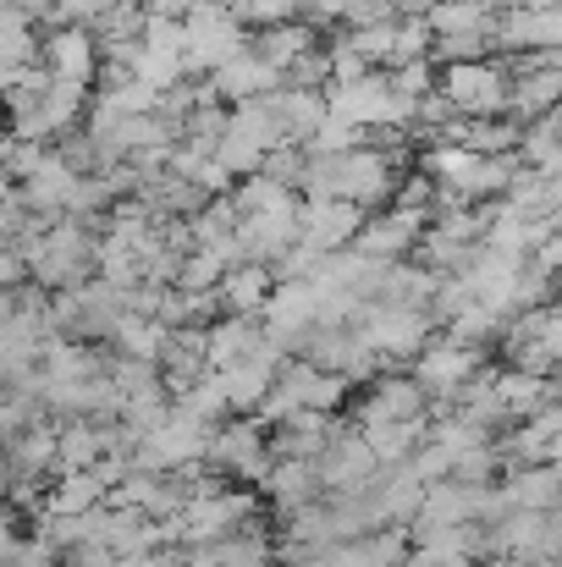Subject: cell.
<instances>
[{"instance_id": "43", "label": "cell", "mask_w": 562, "mask_h": 567, "mask_svg": "<svg viewBox=\"0 0 562 567\" xmlns=\"http://www.w3.org/2000/svg\"><path fill=\"white\" fill-rule=\"evenodd\" d=\"M348 150H365V133L359 127H348V122H337V116H326L315 133H309V144H304V155H348Z\"/></svg>"}, {"instance_id": "8", "label": "cell", "mask_w": 562, "mask_h": 567, "mask_svg": "<svg viewBox=\"0 0 562 567\" xmlns=\"http://www.w3.org/2000/svg\"><path fill=\"white\" fill-rule=\"evenodd\" d=\"M502 353H508V370H524V375H546L558 370V353H562V315L558 303H541V309H524L513 315L502 331H497Z\"/></svg>"}, {"instance_id": "3", "label": "cell", "mask_w": 562, "mask_h": 567, "mask_svg": "<svg viewBox=\"0 0 562 567\" xmlns=\"http://www.w3.org/2000/svg\"><path fill=\"white\" fill-rule=\"evenodd\" d=\"M94 276V231L72 215H55L28 259V281L39 292H67V287H83Z\"/></svg>"}, {"instance_id": "21", "label": "cell", "mask_w": 562, "mask_h": 567, "mask_svg": "<svg viewBox=\"0 0 562 567\" xmlns=\"http://www.w3.org/2000/svg\"><path fill=\"white\" fill-rule=\"evenodd\" d=\"M491 50H519V55L562 50V6H546V11H497Z\"/></svg>"}, {"instance_id": "28", "label": "cell", "mask_w": 562, "mask_h": 567, "mask_svg": "<svg viewBox=\"0 0 562 567\" xmlns=\"http://www.w3.org/2000/svg\"><path fill=\"white\" fill-rule=\"evenodd\" d=\"M265 105H270V116H276V127H282V144H309V133L326 122V94H315V89H276V94H265Z\"/></svg>"}, {"instance_id": "10", "label": "cell", "mask_w": 562, "mask_h": 567, "mask_svg": "<svg viewBox=\"0 0 562 567\" xmlns=\"http://www.w3.org/2000/svg\"><path fill=\"white\" fill-rule=\"evenodd\" d=\"M436 89L447 94L452 116H463V122H480V116H502V111H508V66L491 61V55H486V61H458V66H447Z\"/></svg>"}, {"instance_id": "48", "label": "cell", "mask_w": 562, "mask_h": 567, "mask_svg": "<svg viewBox=\"0 0 562 567\" xmlns=\"http://www.w3.org/2000/svg\"><path fill=\"white\" fill-rule=\"evenodd\" d=\"M259 177H270L276 188L298 193V177H304V150H298V144H276V150L259 161Z\"/></svg>"}, {"instance_id": "57", "label": "cell", "mask_w": 562, "mask_h": 567, "mask_svg": "<svg viewBox=\"0 0 562 567\" xmlns=\"http://www.w3.org/2000/svg\"><path fill=\"white\" fill-rule=\"evenodd\" d=\"M6 496H11V463L0 457V502H6Z\"/></svg>"}, {"instance_id": "25", "label": "cell", "mask_w": 562, "mask_h": 567, "mask_svg": "<svg viewBox=\"0 0 562 567\" xmlns=\"http://www.w3.org/2000/svg\"><path fill=\"white\" fill-rule=\"evenodd\" d=\"M562 94V72L558 66H519V78H508V122H535V116H552Z\"/></svg>"}, {"instance_id": "7", "label": "cell", "mask_w": 562, "mask_h": 567, "mask_svg": "<svg viewBox=\"0 0 562 567\" xmlns=\"http://www.w3.org/2000/svg\"><path fill=\"white\" fill-rule=\"evenodd\" d=\"M248 50V28H237L215 0L193 6L183 17V78H210L221 61Z\"/></svg>"}, {"instance_id": "22", "label": "cell", "mask_w": 562, "mask_h": 567, "mask_svg": "<svg viewBox=\"0 0 562 567\" xmlns=\"http://www.w3.org/2000/svg\"><path fill=\"white\" fill-rule=\"evenodd\" d=\"M254 491H259V502L276 507V518H293V513H304V507H315L326 496L315 463H293V457H270V468H265V480Z\"/></svg>"}, {"instance_id": "51", "label": "cell", "mask_w": 562, "mask_h": 567, "mask_svg": "<svg viewBox=\"0 0 562 567\" xmlns=\"http://www.w3.org/2000/svg\"><path fill=\"white\" fill-rule=\"evenodd\" d=\"M386 83H391V94H397V100H408V105H413L419 94H430V89H436V78H430V61L391 66V72H386Z\"/></svg>"}, {"instance_id": "6", "label": "cell", "mask_w": 562, "mask_h": 567, "mask_svg": "<svg viewBox=\"0 0 562 567\" xmlns=\"http://www.w3.org/2000/svg\"><path fill=\"white\" fill-rule=\"evenodd\" d=\"M436 320L425 315V309H391V303H365L359 315H354V337L370 348L375 364H402V359H413L436 331H430Z\"/></svg>"}, {"instance_id": "20", "label": "cell", "mask_w": 562, "mask_h": 567, "mask_svg": "<svg viewBox=\"0 0 562 567\" xmlns=\"http://www.w3.org/2000/svg\"><path fill=\"white\" fill-rule=\"evenodd\" d=\"M497 513H558L562 480L558 463H530V468H508L502 485H491Z\"/></svg>"}, {"instance_id": "39", "label": "cell", "mask_w": 562, "mask_h": 567, "mask_svg": "<svg viewBox=\"0 0 562 567\" xmlns=\"http://www.w3.org/2000/svg\"><path fill=\"white\" fill-rule=\"evenodd\" d=\"M359 435H365L375 463L391 468V463H408V457H413V446L425 441V419H419V424H370V430H359Z\"/></svg>"}, {"instance_id": "24", "label": "cell", "mask_w": 562, "mask_h": 567, "mask_svg": "<svg viewBox=\"0 0 562 567\" xmlns=\"http://www.w3.org/2000/svg\"><path fill=\"white\" fill-rule=\"evenodd\" d=\"M337 424H343V419H331V413H298V419H287V424H270V430H265V446H270V457L315 463V457L326 452V441L337 435Z\"/></svg>"}, {"instance_id": "38", "label": "cell", "mask_w": 562, "mask_h": 567, "mask_svg": "<svg viewBox=\"0 0 562 567\" xmlns=\"http://www.w3.org/2000/svg\"><path fill=\"white\" fill-rule=\"evenodd\" d=\"M513 161H519V166H530V172H562L558 111H552V116H535V122H524V127H519Z\"/></svg>"}, {"instance_id": "19", "label": "cell", "mask_w": 562, "mask_h": 567, "mask_svg": "<svg viewBox=\"0 0 562 567\" xmlns=\"http://www.w3.org/2000/svg\"><path fill=\"white\" fill-rule=\"evenodd\" d=\"M558 452H562V408H541L535 419H519V424H508V435H497L502 468L558 463Z\"/></svg>"}, {"instance_id": "33", "label": "cell", "mask_w": 562, "mask_h": 567, "mask_svg": "<svg viewBox=\"0 0 562 567\" xmlns=\"http://www.w3.org/2000/svg\"><path fill=\"white\" fill-rule=\"evenodd\" d=\"M259 348V320H237V315H221L204 326V370H226L237 359H248Z\"/></svg>"}, {"instance_id": "17", "label": "cell", "mask_w": 562, "mask_h": 567, "mask_svg": "<svg viewBox=\"0 0 562 567\" xmlns=\"http://www.w3.org/2000/svg\"><path fill=\"white\" fill-rule=\"evenodd\" d=\"M375 463L370 446H365V435L354 430V424H337V435L326 441V452L315 457V474H320V491L326 496H343V491H365L375 480Z\"/></svg>"}, {"instance_id": "27", "label": "cell", "mask_w": 562, "mask_h": 567, "mask_svg": "<svg viewBox=\"0 0 562 567\" xmlns=\"http://www.w3.org/2000/svg\"><path fill=\"white\" fill-rule=\"evenodd\" d=\"M270 287H276V276H270L265 265H232V270L215 281V309H221V315H237V320H259Z\"/></svg>"}, {"instance_id": "35", "label": "cell", "mask_w": 562, "mask_h": 567, "mask_svg": "<svg viewBox=\"0 0 562 567\" xmlns=\"http://www.w3.org/2000/svg\"><path fill=\"white\" fill-rule=\"evenodd\" d=\"M94 507H105V485H100L89 468L55 474V480L44 485V502H39V513H61V518H83V513H94Z\"/></svg>"}, {"instance_id": "49", "label": "cell", "mask_w": 562, "mask_h": 567, "mask_svg": "<svg viewBox=\"0 0 562 567\" xmlns=\"http://www.w3.org/2000/svg\"><path fill=\"white\" fill-rule=\"evenodd\" d=\"M391 209H413V215H425V220H430V209H436V183H430L425 172L397 177V188H391Z\"/></svg>"}, {"instance_id": "2", "label": "cell", "mask_w": 562, "mask_h": 567, "mask_svg": "<svg viewBox=\"0 0 562 567\" xmlns=\"http://www.w3.org/2000/svg\"><path fill=\"white\" fill-rule=\"evenodd\" d=\"M254 524H259V491L215 485L210 496L183 502V513L172 518V535H177V546H215V540H232Z\"/></svg>"}, {"instance_id": "34", "label": "cell", "mask_w": 562, "mask_h": 567, "mask_svg": "<svg viewBox=\"0 0 562 567\" xmlns=\"http://www.w3.org/2000/svg\"><path fill=\"white\" fill-rule=\"evenodd\" d=\"M320 44V33L304 22V17H293V22H276V28H259V33H248V50L259 55V61H270L276 72H287L304 50H315Z\"/></svg>"}, {"instance_id": "31", "label": "cell", "mask_w": 562, "mask_h": 567, "mask_svg": "<svg viewBox=\"0 0 562 567\" xmlns=\"http://www.w3.org/2000/svg\"><path fill=\"white\" fill-rule=\"evenodd\" d=\"M447 413L463 419V424H474V430H486V435H502L508 430V413H502V396H497V370H480L447 402Z\"/></svg>"}, {"instance_id": "14", "label": "cell", "mask_w": 562, "mask_h": 567, "mask_svg": "<svg viewBox=\"0 0 562 567\" xmlns=\"http://www.w3.org/2000/svg\"><path fill=\"white\" fill-rule=\"evenodd\" d=\"M232 243H237V259H243V265H265V270H270V265L298 243V198L282 204V209L243 215L237 231H232Z\"/></svg>"}, {"instance_id": "13", "label": "cell", "mask_w": 562, "mask_h": 567, "mask_svg": "<svg viewBox=\"0 0 562 567\" xmlns=\"http://www.w3.org/2000/svg\"><path fill=\"white\" fill-rule=\"evenodd\" d=\"M39 66H44V78L50 83H78V89H94V78H100V44H94V33L89 28H50L44 39H39Z\"/></svg>"}, {"instance_id": "30", "label": "cell", "mask_w": 562, "mask_h": 567, "mask_svg": "<svg viewBox=\"0 0 562 567\" xmlns=\"http://www.w3.org/2000/svg\"><path fill=\"white\" fill-rule=\"evenodd\" d=\"M111 446V424H94V419H67L55 424V474H72V468H94Z\"/></svg>"}, {"instance_id": "16", "label": "cell", "mask_w": 562, "mask_h": 567, "mask_svg": "<svg viewBox=\"0 0 562 567\" xmlns=\"http://www.w3.org/2000/svg\"><path fill=\"white\" fill-rule=\"evenodd\" d=\"M419 231H425V215H413V209H375L365 215V226L354 231V254L359 259H375V265H397V259H408L413 254V243H419Z\"/></svg>"}, {"instance_id": "47", "label": "cell", "mask_w": 562, "mask_h": 567, "mask_svg": "<svg viewBox=\"0 0 562 567\" xmlns=\"http://www.w3.org/2000/svg\"><path fill=\"white\" fill-rule=\"evenodd\" d=\"M111 6H116V0H50L39 17H44L50 28H61V22H67V28H94Z\"/></svg>"}, {"instance_id": "55", "label": "cell", "mask_w": 562, "mask_h": 567, "mask_svg": "<svg viewBox=\"0 0 562 567\" xmlns=\"http://www.w3.org/2000/svg\"><path fill=\"white\" fill-rule=\"evenodd\" d=\"M144 6V17H172V22H183L193 6H204V0H139Z\"/></svg>"}, {"instance_id": "9", "label": "cell", "mask_w": 562, "mask_h": 567, "mask_svg": "<svg viewBox=\"0 0 562 567\" xmlns=\"http://www.w3.org/2000/svg\"><path fill=\"white\" fill-rule=\"evenodd\" d=\"M480 370H486V348L452 342V337L441 331V337H430V342L413 353V370H408V375L419 380V391L430 396V408H436V402L447 408V402H452L469 380L480 375Z\"/></svg>"}, {"instance_id": "11", "label": "cell", "mask_w": 562, "mask_h": 567, "mask_svg": "<svg viewBox=\"0 0 562 567\" xmlns=\"http://www.w3.org/2000/svg\"><path fill=\"white\" fill-rule=\"evenodd\" d=\"M204 441H210L204 424H193L187 413L166 408V419L133 446V468H144V474H183V468H198V463H204Z\"/></svg>"}, {"instance_id": "23", "label": "cell", "mask_w": 562, "mask_h": 567, "mask_svg": "<svg viewBox=\"0 0 562 567\" xmlns=\"http://www.w3.org/2000/svg\"><path fill=\"white\" fill-rule=\"evenodd\" d=\"M204 83H210V94H215V100H226V105H248V100L276 94V89H282V72H276L270 61H259L254 50H243V55L221 61Z\"/></svg>"}, {"instance_id": "44", "label": "cell", "mask_w": 562, "mask_h": 567, "mask_svg": "<svg viewBox=\"0 0 562 567\" xmlns=\"http://www.w3.org/2000/svg\"><path fill=\"white\" fill-rule=\"evenodd\" d=\"M391 22H397V17H391ZM391 22H375V28H348V39H343V44H348V50H354V55H359V61H365V66H391Z\"/></svg>"}, {"instance_id": "15", "label": "cell", "mask_w": 562, "mask_h": 567, "mask_svg": "<svg viewBox=\"0 0 562 567\" xmlns=\"http://www.w3.org/2000/svg\"><path fill=\"white\" fill-rule=\"evenodd\" d=\"M391 188H397V172H391V161L380 155V150H348V155H337V198H348L354 209H386L391 204Z\"/></svg>"}, {"instance_id": "56", "label": "cell", "mask_w": 562, "mask_h": 567, "mask_svg": "<svg viewBox=\"0 0 562 567\" xmlns=\"http://www.w3.org/2000/svg\"><path fill=\"white\" fill-rule=\"evenodd\" d=\"M546 6H558V0H508L502 11H546Z\"/></svg>"}, {"instance_id": "12", "label": "cell", "mask_w": 562, "mask_h": 567, "mask_svg": "<svg viewBox=\"0 0 562 567\" xmlns=\"http://www.w3.org/2000/svg\"><path fill=\"white\" fill-rule=\"evenodd\" d=\"M430 419V396L419 391V380L408 370H386V375L365 380V396L354 408V430H370V424H419Z\"/></svg>"}, {"instance_id": "45", "label": "cell", "mask_w": 562, "mask_h": 567, "mask_svg": "<svg viewBox=\"0 0 562 567\" xmlns=\"http://www.w3.org/2000/svg\"><path fill=\"white\" fill-rule=\"evenodd\" d=\"M491 55V33H452V39H430V66H458V61H486Z\"/></svg>"}, {"instance_id": "41", "label": "cell", "mask_w": 562, "mask_h": 567, "mask_svg": "<svg viewBox=\"0 0 562 567\" xmlns=\"http://www.w3.org/2000/svg\"><path fill=\"white\" fill-rule=\"evenodd\" d=\"M408 61H430V28H425V17H397L391 22V66H408Z\"/></svg>"}, {"instance_id": "54", "label": "cell", "mask_w": 562, "mask_h": 567, "mask_svg": "<svg viewBox=\"0 0 562 567\" xmlns=\"http://www.w3.org/2000/svg\"><path fill=\"white\" fill-rule=\"evenodd\" d=\"M17 287H28V270L11 248H0V292H17Z\"/></svg>"}, {"instance_id": "36", "label": "cell", "mask_w": 562, "mask_h": 567, "mask_svg": "<svg viewBox=\"0 0 562 567\" xmlns=\"http://www.w3.org/2000/svg\"><path fill=\"white\" fill-rule=\"evenodd\" d=\"M166 326L161 320H139V315H122L116 337L105 342L111 359H133V364H161V348H166Z\"/></svg>"}, {"instance_id": "50", "label": "cell", "mask_w": 562, "mask_h": 567, "mask_svg": "<svg viewBox=\"0 0 562 567\" xmlns=\"http://www.w3.org/2000/svg\"><path fill=\"white\" fill-rule=\"evenodd\" d=\"M447 122H458V116H452L447 94H441V89H430V94H419V100H413V122H408V133L419 127V133H430V144H436V133H441Z\"/></svg>"}, {"instance_id": "18", "label": "cell", "mask_w": 562, "mask_h": 567, "mask_svg": "<svg viewBox=\"0 0 562 567\" xmlns=\"http://www.w3.org/2000/svg\"><path fill=\"white\" fill-rule=\"evenodd\" d=\"M359 226L365 209H354L348 198H298V243L309 254H343Z\"/></svg>"}, {"instance_id": "53", "label": "cell", "mask_w": 562, "mask_h": 567, "mask_svg": "<svg viewBox=\"0 0 562 567\" xmlns=\"http://www.w3.org/2000/svg\"><path fill=\"white\" fill-rule=\"evenodd\" d=\"M391 17H397L391 0H348V11H343L348 28H375V22H391Z\"/></svg>"}, {"instance_id": "26", "label": "cell", "mask_w": 562, "mask_h": 567, "mask_svg": "<svg viewBox=\"0 0 562 567\" xmlns=\"http://www.w3.org/2000/svg\"><path fill=\"white\" fill-rule=\"evenodd\" d=\"M480 563V524L474 529H430L408 540L402 567H474Z\"/></svg>"}, {"instance_id": "4", "label": "cell", "mask_w": 562, "mask_h": 567, "mask_svg": "<svg viewBox=\"0 0 562 567\" xmlns=\"http://www.w3.org/2000/svg\"><path fill=\"white\" fill-rule=\"evenodd\" d=\"M562 546V518L558 513H497L491 524H480V563H519V567H552Z\"/></svg>"}, {"instance_id": "52", "label": "cell", "mask_w": 562, "mask_h": 567, "mask_svg": "<svg viewBox=\"0 0 562 567\" xmlns=\"http://www.w3.org/2000/svg\"><path fill=\"white\" fill-rule=\"evenodd\" d=\"M11 567H61V551L50 540H39V535H22L11 546Z\"/></svg>"}, {"instance_id": "37", "label": "cell", "mask_w": 562, "mask_h": 567, "mask_svg": "<svg viewBox=\"0 0 562 567\" xmlns=\"http://www.w3.org/2000/svg\"><path fill=\"white\" fill-rule=\"evenodd\" d=\"M491 22H497V11H491V6H480V0H436V6L425 11L430 39H452V33H491Z\"/></svg>"}, {"instance_id": "5", "label": "cell", "mask_w": 562, "mask_h": 567, "mask_svg": "<svg viewBox=\"0 0 562 567\" xmlns=\"http://www.w3.org/2000/svg\"><path fill=\"white\" fill-rule=\"evenodd\" d=\"M204 468L226 485H259L270 468V446H265V424L259 419H221L204 441Z\"/></svg>"}, {"instance_id": "42", "label": "cell", "mask_w": 562, "mask_h": 567, "mask_svg": "<svg viewBox=\"0 0 562 567\" xmlns=\"http://www.w3.org/2000/svg\"><path fill=\"white\" fill-rule=\"evenodd\" d=\"M226 270H232V265H226L221 254H198V248H193V254H183L172 287H177V292H215V281H221Z\"/></svg>"}, {"instance_id": "1", "label": "cell", "mask_w": 562, "mask_h": 567, "mask_svg": "<svg viewBox=\"0 0 562 567\" xmlns=\"http://www.w3.org/2000/svg\"><path fill=\"white\" fill-rule=\"evenodd\" d=\"M348 380L331 375V370H315L309 359H287L276 380H270V391H265V402L254 408L265 424H287V419H298V413H343V402H348Z\"/></svg>"}, {"instance_id": "32", "label": "cell", "mask_w": 562, "mask_h": 567, "mask_svg": "<svg viewBox=\"0 0 562 567\" xmlns=\"http://www.w3.org/2000/svg\"><path fill=\"white\" fill-rule=\"evenodd\" d=\"M497 396H502L508 424H519V419H535L541 408H558V380L524 375V370H497Z\"/></svg>"}, {"instance_id": "29", "label": "cell", "mask_w": 562, "mask_h": 567, "mask_svg": "<svg viewBox=\"0 0 562 567\" xmlns=\"http://www.w3.org/2000/svg\"><path fill=\"white\" fill-rule=\"evenodd\" d=\"M402 557H408V535L402 529H375V535L331 546L315 567H402Z\"/></svg>"}, {"instance_id": "40", "label": "cell", "mask_w": 562, "mask_h": 567, "mask_svg": "<svg viewBox=\"0 0 562 567\" xmlns=\"http://www.w3.org/2000/svg\"><path fill=\"white\" fill-rule=\"evenodd\" d=\"M44 419V408L28 396V391H11V385H0V452L22 435V430H33Z\"/></svg>"}, {"instance_id": "46", "label": "cell", "mask_w": 562, "mask_h": 567, "mask_svg": "<svg viewBox=\"0 0 562 567\" xmlns=\"http://www.w3.org/2000/svg\"><path fill=\"white\" fill-rule=\"evenodd\" d=\"M282 83L287 89H315V94H326V83H331V61H326V44H315V50H304L287 72H282Z\"/></svg>"}]
</instances>
